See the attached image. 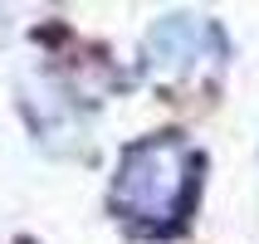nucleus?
Returning a JSON list of instances; mask_svg holds the SVG:
<instances>
[{"label":"nucleus","instance_id":"f03ea898","mask_svg":"<svg viewBox=\"0 0 259 244\" xmlns=\"http://www.w3.org/2000/svg\"><path fill=\"white\" fill-rule=\"evenodd\" d=\"M225 64V34L205 15H161L147 29V78L161 93L205 88Z\"/></svg>","mask_w":259,"mask_h":244},{"label":"nucleus","instance_id":"f257e3e1","mask_svg":"<svg viewBox=\"0 0 259 244\" xmlns=\"http://www.w3.org/2000/svg\"><path fill=\"white\" fill-rule=\"evenodd\" d=\"M196 186H201V152L176 132H157L122 152L108 205L117 220L157 234L171 230L176 220H186Z\"/></svg>","mask_w":259,"mask_h":244}]
</instances>
